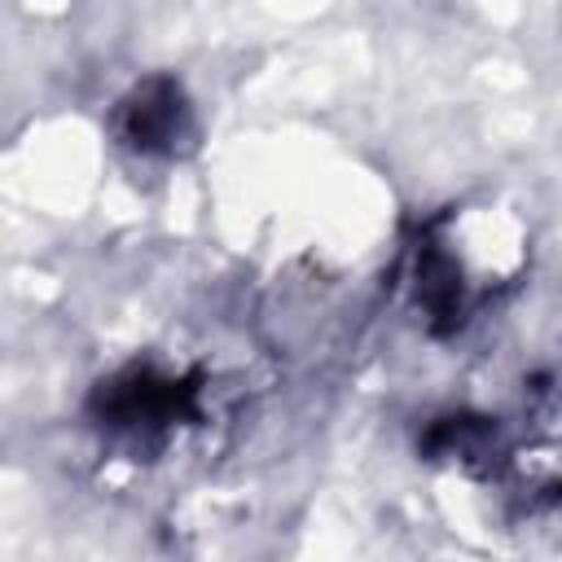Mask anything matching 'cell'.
Wrapping results in <instances>:
<instances>
[{"label": "cell", "instance_id": "7a4b0ae2", "mask_svg": "<svg viewBox=\"0 0 562 562\" xmlns=\"http://www.w3.org/2000/svg\"><path fill=\"white\" fill-rule=\"evenodd\" d=\"M202 373L132 360L92 391V417L123 443H162L202 417Z\"/></svg>", "mask_w": 562, "mask_h": 562}, {"label": "cell", "instance_id": "6da1fadb", "mask_svg": "<svg viewBox=\"0 0 562 562\" xmlns=\"http://www.w3.org/2000/svg\"><path fill=\"white\" fill-rule=\"evenodd\" d=\"M518 263V237L492 211L439 215L408 250V303L426 334H461L479 316V307L501 285H509Z\"/></svg>", "mask_w": 562, "mask_h": 562}, {"label": "cell", "instance_id": "3957f363", "mask_svg": "<svg viewBox=\"0 0 562 562\" xmlns=\"http://www.w3.org/2000/svg\"><path fill=\"white\" fill-rule=\"evenodd\" d=\"M110 132L136 158H180L198 136V119L180 79L145 75L119 97L110 114Z\"/></svg>", "mask_w": 562, "mask_h": 562}]
</instances>
